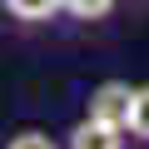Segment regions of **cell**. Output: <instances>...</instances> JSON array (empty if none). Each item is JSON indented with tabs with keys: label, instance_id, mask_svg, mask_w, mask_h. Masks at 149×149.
Listing matches in <instances>:
<instances>
[{
	"label": "cell",
	"instance_id": "cell-4",
	"mask_svg": "<svg viewBox=\"0 0 149 149\" xmlns=\"http://www.w3.org/2000/svg\"><path fill=\"white\" fill-rule=\"evenodd\" d=\"M124 134H129V144L149 149V80L129 90V114H124Z\"/></svg>",
	"mask_w": 149,
	"mask_h": 149
},
{
	"label": "cell",
	"instance_id": "cell-1",
	"mask_svg": "<svg viewBox=\"0 0 149 149\" xmlns=\"http://www.w3.org/2000/svg\"><path fill=\"white\" fill-rule=\"evenodd\" d=\"M129 80H100L95 90H90V100H85V114L90 119H100V124H119L124 129V114H129Z\"/></svg>",
	"mask_w": 149,
	"mask_h": 149
},
{
	"label": "cell",
	"instance_id": "cell-6",
	"mask_svg": "<svg viewBox=\"0 0 149 149\" xmlns=\"http://www.w3.org/2000/svg\"><path fill=\"white\" fill-rule=\"evenodd\" d=\"M0 149H65V144H60L55 134H45V129H15Z\"/></svg>",
	"mask_w": 149,
	"mask_h": 149
},
{
	"label": "cell",
	"instance_id": "cell-5",
	"mask_svg": "<svg viewBox=\"0 0 149 149\" xmlns=\"http://www.w3.org/2000/svg\"><path fill=\"white\" fill-rule=\"evenodd\" d=\"M119 10V0H60V15H70L74 25H104Z\"/></svg>",
	"mask_w": 149,
	"mask_h": 149
},
{
	"label": "cell",
	"instance_id": "cell-2",
	"mask_svg": "<svg viewBox=\"0 0 149 149\" xmlns=\"http://www.w3.org/2000/svg\"><path fill=\"white\" fill-rule=\"evenodd\" d=\"M65 149H129V134L119 129V124H100V119H74L70 124V134L60 139Z\"/></svg>",
	"mask_w": 149,
	"mask_h": 149
},
{
	"label": "cell",
	"instance_id": "cell-3",
	"mask_svg": "<svg viewBox=\"0 0 149 149\" xmlns=\"http://www.w3.org/2000/svg\"><path fill=\"white\" fill-rule=\"evenodd\" d=\"M0 10L25 30H40V25L60 20V0H0Z\"/></svg>",
	"mask_w": 149,
	"mask_h": 149
},
{
	"label": "cell",
	"instance_id": "cell-7",
	"mask_svg": "<svg viewBox=\"0 0 149 149\" xmlns=\"http://www.w3.org/2000/svg\"><path fill=\"white\" fill-rule=\"evenodd\" d=\"M144 5H149V0H144Z\"/></svg>",
	"mask_w": 149,
	"mask_h": 149
}]
</instances>
